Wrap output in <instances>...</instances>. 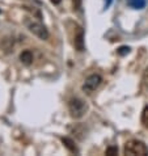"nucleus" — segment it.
<instances>
[{
    "mask_svg": "<svg viewBox=\"0 0 148 156\" xmlns=\"http://www.w3.org/2000/svg\"><path fill=\"white\" fill-rule=\"evenodd\" d=\"M24 24H25V27H26L34 36H37L40 38V40H47V38H49V32H47L45 25H43L40 20H36L34 17H25Z\"/></svg>",
    "mask_w": 148,
    "mask_h": 156,
    "instance_id": "f257e3e1",
    "label": "nucleus"
},
{
    "mask_svg": "<svg viewBox=\"0 0 148 156\" xmlns=\"http://www.w3.org/2000/svg\"><path fill=\"white\" fill-rule=\"evenodd\" d=\"M125 155L130 156H147L148 155V147L142 140H129L125 144Z\"/></svg>",
    "mask_w": 148,
    "mask_h": 156,
    "instance_id": "f03ea898",
    "label": "nucleus"
},
{
    "mask_svg": "<svg viewBox=\"0 0 148 156\" xmlns=\"http://www.w3.org/2000/svg\"><path fill=\"white\" fill-rule=\"evenodd\" d=\"M68 110L72 118H81L88 110V105L85 104L84 100L79 97H73L68 101Z\"/></svg>",
    "mask_w": 148,
    "mask_h": 156,
    "instance_id": "7ed1b4c3",
    "label": "nucleus"
},
{
    "mask_svg": "<svg viewBox=\"0 0 148 156\" xmlns=\"http://www.w3.org/2000/svg\"><path fill=\"white\" fill-rule=\"evenodd\" d=\"M101 81H102V77L98 73H93V75H90L85 79L84 84H83V90L86 93H92L100 87Z\"/></svg>",
    "mask_w": 148,
    "mask_h": 156,
    "instance_id": "20e7f679",
    "label": "nucleus"
},
{
    "mask_svg": "<svg viewBox=\"0 0 148 156\" xmlns=\"http://www.w3.org/2000/svg\"><path fill=\"white\" fill-rule=\"evenodd\" d=\"M75 40H73V45L79 51L84 50V32L80 27H76L75 29Z\"/></svg>",
    "mask_w": 148,
    "mask_h": 156,
    "instance_id": "39448f33",
    "label": "nucleus"
},
{
    "mask_svg": "<svg viewBox=\"0 0 148 156\" xmlns=\"http://www.w3.org/2000/svg\"><path fill=\"white\" fill-rule=\"evenodd\" d=\"M33 59H34V57H33V53L30 50H25L20 55L21 63H24L25 66H30V64L33 63Z\"/></svg>",
    "mask_w": 148,
    "mask_h": 156,
    "instance_id": "423d86ee",
    "label": "nucleus"
},
{
    "mask_svg": "<svg viewBox=\"0 0 148 156\" xmlns=\"http://www.w3.org/2000/svg\"><path fill=\"white\" fill-rule=\"evenodd\" d=\"M126 3L132 9H143L147 4V0H126Z\"/></svg>",
    "mask_w": 148,
    "mask_h": 156,
    "instance_id": "0eeeda50",
    "label": "nucleus"
},
{
    "mask_svg": "<svg viewBox=\"0 0 148 156\" xmlns=\"http://www.w3.org/2000/svg\"><path fill=\"white\" fill-rule=\"evenodd\" d=\"M142 123L146 129H148V105L144 108V110L142 113Z\"/></svg>",
    "mask_w": 148,
    "mask_h": 156,
    "instance_id": "6e6552de",
    "label": "nucleus"
},
{
    "mask_svg": "<svg viewBox=\"0 0 148 156\" xmlns=\"http://www.w3.org/2000/svg\"><path fill=\"white\" fill-rule=\"evenodd\" d=\"M63 143H64V144H66V147H68V148L72 151V152H75V151H76V148L72 146V144H73L72 140H69L68 138H63Z\"/></svg>",
    "mask_w": 148,
    "mask_h": 156,
    "instance_id": "1a4fd4ad",
    "label": "nucleus"
},
{
    "mask_svg": "<svg viewBox=\"0 0 148 156\" xmlns=\"http://www.w3.org/2000/svg\"><path fill=\"white\" fill-rule=\"evenodd\" d=\"M117 152H118L117 147H110V148L106 150V155H117Z\"/></svg>",
    "mask_w": 148,
    "mask_h": 156,
    "instance_id": "9d476101",
    "label": "nucleus"
},
{
    "mask_svg": "<svg viewBox=\"0 0 148 156\" xmlns=\"http://www.w3.org/2000/svg\"><path fill=\"white\" fill-rule=\"evenodd\" d=\"M143 84L148 87V68L144 71V73H143Z\"/></svg>",
    "mask_w": 148,
    "mask_h": 156,
    "instance_id": "9b49d317",
    "label": "nucleus"
},
{
    "mask_svg": "<svg viewBox=\"0 0 148 156\" xmlns=\"http://www.w3.org/2000/svg\"><path fill=\"white\" fill-rule=\"evenodd\" d=\"M129 51H130V49H129V47H121V49L118 50V53H119L121 55H123V54H126V53L129 54Z\"/></svg>",
    "mask_w": 148,
    "mask_h": 156,
    "instance_id": "f8f14e48",
    "label": "nucleus"
},
{
    "mask_svg": "<svg viewBox=\"0 0 148 156\" xmlns=\"http://www.w3.org/2000/svg\"><path fill=\"white\" fill-rule=\"evenodd\" d=\"M60 2H62V0H51V3L53 4H59Z\"/></svg>",
    "mask_w": 148,
    "mask_h": 156,
    "instance_id": "ddd939ff",
    "label": "nucleus"
},
{
    "mask_svg": "<svg viewBox=\"0 0 148 156\" xmlns=\"http://www.w3.org/2000/svg\"><path fill=\"white\" fill-rule=\"evenodd\" d=\"M110 3H111V0H107V2L105 3V8H107L109 5H110Z\"/></svg>",
    "mask_w": 148,
    "mask_h": 156,
    "instance_id": "4468645a",
    "label": "nucleus"
}]
</instances>
